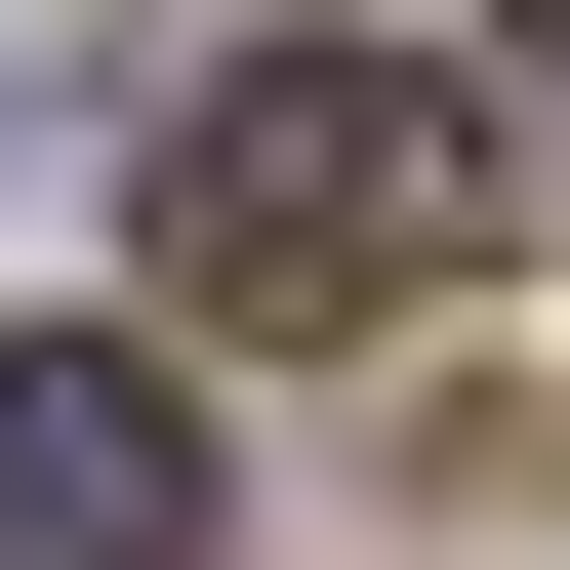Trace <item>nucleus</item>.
<instances>
[{"instance_id": "1", "label": "nucleus", "mask_w": 570, "mask_h": 570, "mask_svg": "<svg viewBox=\"0 0 570 570\" xmlns=\"http://www.w3.org/2000/svg\"><path fill=\"white\" fill-rule=\"evenodd\" d=\"M489 204L530 164H489V82H407V41H245V82L164 122V285L204 326H407Z\"/></svg>"}, {"instance_id": "3", "label": "nucleus", "mask_w": 570, "mask_h": 570, "mask_svg": "<svg viewBox=\"0 0 570 570\" xmlns=\"http://www.w3.org/2000/svg\"><path fill=\"white\" fill-rule=\"evenodd\" d=\"M530 41H570V0H530Z\"/></svg>"}, {"instance_id": "2", "label": "nucleus", "mask_w": 570, "mask_h": 570, "mask_svg": "<svg viewBox=\"0 0 570 570\" xmlns=\"http://www.w3.org/2000/svg\"><path fill=\"white\" fill-rule=\"evenodd\" d=\"M0 570H204V407L41 326V367H0Z\"/></svg>"}]
</instances>
